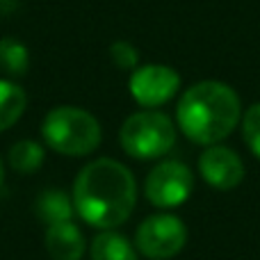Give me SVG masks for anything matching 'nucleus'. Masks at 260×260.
I'll return each mask as SVG.
<instances>
[{
  "mask_svg": "<svg viewBox=\"0 0 260 260\" xmlns=\"http://www.w3.org/2000/svg\"><path fill=\"white\" fill-rule=\"evenodd\" d=\"M137 201L135 176L112 157L85 165L73 183V208L89 226L112 231L133 215Z\"/></svg>",
  "mask_w": 260,
  "mask_h": 260,
  "instance_id": "f257e3e1",
  "label": "nucleus"
},
{
  "mask_svg": "<svg viewBox=\"0 0 260 260\" xmlns=\"http://www.w3.org/2000/svg\"><path fill=\"white\" fill-rule=\"evenodd\" d=\"M176 117L185 137L201 146H212L235 130L242 117V103L229 85L203 80L180 96Z\"/></svg>",
  "mask_w": 260,
  "mask_h": 260,
  "instance_id": "f03ea898",
  "label": "nucleus"
},
{
  "mask_svg": "<svg viewBox=\"0 0 260 260\" xmlns=\"http://www.w3.org/2000/svg\"><path fill=\"white\" fill-rule=\"evenodd\" d=\"M44 142L62 155H89L101 144V123L94 114L73 105H59L46 114L41 123Z\"/></svg>",
  "mask_w": 260,
  "mask_h": 260,
  "instance_id": "7ed1b4c3",
  "label": "nucleus"
},
{
  "mask_svg": "<svg viewBox=\"0 0 260 260\" xmlns=\"http://www.w3.org/2000/svg\"><path fill=\"white\" fill-rule=\"evenodd\" d=\"M119 142L128 155L137 160L162 157L176 144V128L167 114L144 110L135 112L123 121L119 130Z\"/></svg>",
  "mask_w": 260,
  "mask_h": 260,
  "instance_id": "20e7f679",
  "label": "nucleus"
},
{
  "mask_svg": "<svg viewBox=\"0 0 260 260\" xmlns=\"http://www.w3.org/2000/svg\"><path fill=\"white\" fill-rule=\"evenodd\" d=\"M187 242V229L174 215H153L139 224L135 244L142 256L151 260H169L178 256Z\"/></svg>",
  "mask_w": 260,
  "mask_h": 260,
  "instance_id": "39448f33",
  "label": "nucleus"
},
{
  "mask_svg": "<svg viewBox=\"0 0 260 260\" xmlns=\"http://www.w3.org/2000/svg\"><path fill=\"white\" fill-rule=\"evenodd\" d=\"M194 176L187 165L178 160H167L155 165L146 176L144 194L157 208H176L192 194Z\"/></svg>",
  "mask_w": 260,
  "mask_h": 260,
  "instance_id": "423d86ee",
  "label": "nucleus"
},
{
  "mask_svg": "<svg viewBox=\"0 0 260 260\" xmlns=\"http://www.w3.org/2000/svg\"><path fill=\"white\" fill-rule=\"evenodd\" d=\"M130 94L142 108H160L180 89V76L165 64H148L130 76Z\"/></svg>",
  "mask_w": 260,
  "mask_h": 260,
  "instance_id": "0eeeda50",
  "label": "nucleus"
},
{
  "mask_svg": "<svg viewBox=\"0 0 260 260\" xmlns=\"http://www.w3.org/2000/svg\"><path fill=\"white\" fill-rule=\"evenodd\" d=\"M199 169L206 183L215 189H233L242 183L244 165L233 148L212 144L199 157Z\"/></svg>",
  "mask_w": 260,
  "mask_h": 260,
  "instance_id": "6e6552de",
  "label": "nucleus"
},
{
  "mask_svg": "<svg viewBox=\"0 0 260 260\" xmlns=\"http://www.w3.org/2000/svg\"><path fill=\"white\" fill-rule=\"evenodd\" d=\"M85 247L82 231L71 221L48 226L46 231V251L53 260H80L85 256Z\"/></svg>",
  "mask_w": 260,
  "mask_h": 260,
  "instance_id": "1a4fd4ad",
  "label": "nucleus"
},
{
  "mask_svg": "<svg viewBox=\"0 0 260 260\" xmlns=\"http://www.w3.org/2000/svg\"><path fill=\"white\" fill-rule=\"evenodd\" d=\"M73 201L62 192V189H46L37 197V206L35 212L46 226H55V224H64L71 221L73 217Z\"/></svg>",
  "mask_w": 260,
  "mask_h": 260,
  "instance_id": "9d476101",
  "label": "nucleus"
},
{
  "mask_svg": "<svg viewBox=\"0 0 260 260\" xmlns=\"http://www.w3.org/2000/svg\"><path fill=\"white\" fill-rule=\"evenodd\" d=\"M89 253L91 260H137V253L128 242V238L114 231H103L96 235Z\"/></svg>",
  "mask_w": 260,
  "mask_h": 260,
  "instance_id": "9b49d317",
  "label": "nucleus"
},
{
  "mask_svg": "<svg viewBox=\"0 0 260 260\" xmlns=\"http://www.w3.org/2000/svg\"><path fill=\"white\" fill-rule=\"evenodd\" d=\"M27 105V96L18 82L0 80V133L12 128L23 117Z\"/></svg>",
  "mask_w": 260,
  "mask_h": 260,
  "instance_id": "f8f14e48",
  "label": "nucleus"
},
{
  "mask_svg": "<svg viewBox=\"0 0 260 260\" xmlns=\"http://www.w3.org/2000/svg\"><path fill=\"white\" fill-rule=\"evenodd\" d=\"M30 69V53L25 44L16 41L14 37L0 39V71L12 78H21Z\"/></svg>",
  "mask_w": 260,
  "mask_h": 260,
  "instance_id": "ddd939ff",
  "label": "nucleus"
},
{
  "mask_svg": "<svg viewBox=\"0 0 260 260\" xmlns=\"http://www.w3.org/2000/svg\"><path fill=\"white\" fill-rule=\"evenodd\" d=\"M9 165L18 174H35L44 165V146L32 139H21L9 148Z\"/></svg>",
  "mask_w": 260,
  "mask_h": 260,
  "instance_id": "4468645a",
  "label": "nucleus"
},
{
  "mask_svg": "<svg viewBox=\"0 0 260 260\" xmlns=\"http://www.w3.org/2000/svg\"><path fill=\"white\" fill-rule=\"evenodd\" d=\"M242 133H244V142L251 148V153L256 157H260V103H253L242 114Z\"/></svg>",
  "mask_w": 260,
  "mask_h": 260,
  "instance_id": "2eb2a0df",
  "label": "nucleus"
},
{
  "mask_svg": "<svg viewBox=\"0 0 260 260\" xmlns=\"http://www.w3.org/2000/svg\"><path fill=\"white\" fill-rule=\"evenodd\" d=\"M110 57H112V62L117 64L119 69H135L139 62V53L137 48H135L130 41H114L112 46H110Z\"/></svg>",
  "mask_w": 260,
  "mask_h": 260,
  "instance_id": "dca6fc26",
  "label": "nucleus"
},
{
  "mask_svg": "<svg viewBox=\"0 0 260 260\" xmlns=\"http://www.w3.org/2000/svg\"><path fill=\"white\" fill-rule=\"evenodd\" d=\"M3 180H5V169H3V160H0V187H3Z\"/></svg>",
  "mask_w": 260,
  "mask_h": 260,
  "instance_id": "f3484780",
  "label": "nucleus"
}]
</instances>
